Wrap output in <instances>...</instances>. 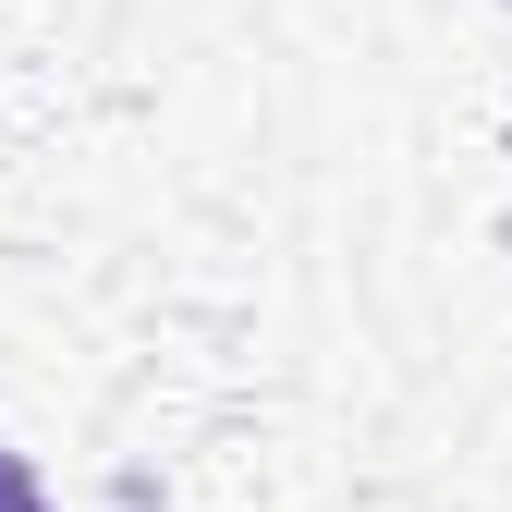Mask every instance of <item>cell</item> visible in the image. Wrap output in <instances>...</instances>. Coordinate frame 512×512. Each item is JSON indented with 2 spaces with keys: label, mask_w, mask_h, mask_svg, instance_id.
<instances>
[{
  "label": "cell",
  "mask_w": 512,
  "mask_h": 512,
  "mask_svg": "<svg viewBox=\"0 0 512 512\" xmlns=\"http://www.w3.org/2000/svg\"><path fill=\"white\" fill-rule=\"evenodd\" d=\"M0 512H49V500H37V476H25L13 452H0Z\"/></svg>",
  "instance_id": "1"
}]
</instances>
